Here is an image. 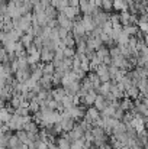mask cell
Returning a JSON list of instances; mask_svg holds the SVG:
<instances>
[{
    "instance_id": "6",
    "label": "cell",
    "mask_w": 148,
    "mask_h": 149,
    "mask_svg": "<svg viewBox=\"0 0 148 149\" xmlns=\"http://www.w3.org/2000/svg\"><path fill=\"white\" fill-rule=\"evenodd\" d=\"M61 126H62V129H64V133H68V132H71V130L76 127V120L71 119V117H65V116H62Z\"/></svg>"
},
{
    "instance_id": "22",
    "label": "cell",
    "mask_w": 148,
    "mask_h": 149,
    "mask_svg": "<svg viewBox=\"0 0 148 149\" xmlns=\"http://www.w3.org/2000/svg\"><path fill=\"white\" fill-rule=\"evenodd\" d=\"M81 88H84L86 91H92V90H95V86H93V83L90 81L89 77H86V78L83 80V83H81Z\"/></svg>"
},
{
    "instance_id": "12",
    "label": "cell",
    "mask_w": 148,
    "mask_h": 149,
    "mask_svg": "<svg viewBox=\"0 0 148 149\" xmlns=\"http://www.w3.org/2000/svg\"><path fill=\"white\" fill-rule=\"evenodd\" d=\"M116 106H109L106 107L103 111H102V119H106V117H115V113H116Z\"/></svg>"
},
{
    "instance_id": "23",
    "label": "cell",
    "mask_w": 148,
    "mask_h": 149,
    "mask_svg": "<svg viewBox=\"0 0 148 149\" xmlns=\"http://www.w3.org/2000/svg\"><path fill=\"white\" fill-rule=\"evenodd\" d=\"M29 111H31V113H34V114L39 113V111H41V104H39L36 100L31 101V104H29Z\"/></svg>"
},
{
    "instance_id": "24",
    "label": "cell",
    "mask_w": 148,
    "mask_h": 149,
    "mask_svg": "<svg viewBox=\"0 0 148 149\" xmlns=\"http://www.w3.org/2000/svg\"><path fill=\"white\" fill-rule=\"evenodd\" d=\"M18 64H19V70L28 68V67H29V62H28V56H20V58H18Z\"/></svg>"
},
{
    "instance_id": "28",
    "label": "cell",
    "mask_w": 148,
    "mask_h": 149,
    "mask_svg": "<svg viewBox=\"0 0 148 149\" xmlns=\"http://www.w3.org/2000/svg\"><path fill=\"white\" fill-rule=\"evenodd\" d=\"M123 116H125V111H123L121 107H118V109H116V113H115V119H118V120H121V122H122Z\"/></svg>"
},
{
    "instance_id": "11",
    "label": "cell",
    "mask_w": 148,
    "mask_h": 149,
    "mask_svg": "<svg viewBox=\"0 0 148 149\" xmlns=\"http://www.w3.org/2000/svg\"><path fill=\"white\" fill-rule=\"evenodd\" d=\"M58 13H60V12H58L54 6H51V4L45 7V15H47L48 20H54V19H57V17H58Z\"/></svg>"
},
{
    "instance_id": "10",
    "label": "cell",
    "mask_w": 148,
    "mask_h": 149,
    "mask_svg": "<svg viewBox=\"0 0 148 149\" xmlns=\"http://www.w3.org/2000/svg\"><path fill=\"white\" fill-rule=\"evenodd\" d=\"M119 107L126 113V111H132L134 109H135V103L132 101V99H123L122 101H121V104H119Z\"/></svg>"
},
{
    "instance_id": "31",
    "label": "cell",
    "mask_w": 148,
    "mask_h": 149,
    "mask_svg": "<svg viewBox=\"0 0 148 149\" xmlns=\"http://www.w3.org/2000/svg\"><path fill=\"white\" fill-rule=\"evenodd\" d=\"M71 7H80V0H68Z\"/></svg>"
},
{
    "instance_id": "5",
    "label": "cell",
    "mask_w": 148,
    "mask_h": 149,
    "mask_svg": "<svg viewBox=\"0 0 148 149\" xmlns=\"http://www.w3.org/2000/svg\"><path fill=\"white\" fill-rule=\"evenodd\" d=\"M73 35L74 38L76 36H86L87 32H86V28H84V23L83 20H76L74 22V29H73Z\"/></svg>"
},
{
    "instance_id": "9",
    "label": "cell",
    "mask_w": 148,
    "mask_h": 149,
    "mask_svg": "<svg viewBox=\"0 0 148 149\" xmlns=\"http://www.w3.org/2000/svg\"><path fill=\"white\" fill-rule=\"evenodd\" d=\"M97 91L96 90H92V91H89L87 93V96H86V99L83 101V104H86L87 107H92V106H95V101L97 99Z\"/></svg>"
},
{
    "instance_id": "18",
    "label": "cell",
    "mask_w": 148,
    "mask_h": 149,
    "mask_svg": "<svg viewBox=\"0 0 148 149\" xmlns=\"http://www.w3.org/2000/svg\"><path fill=\"white\" fill-rule=\"evenodd\" d=\"M121 15V23L123 25V26H128V25H131V13L129 12H121L119 13Z\"/></svg>"
},
{
    "instance_id": "19",
    "label": "cell",
    "mask_w": 148,
    "mask_h": 149,
    "mask_svg": "<svg viewBox=\"0 0 148 149\" xmlns=\"http://www.w3.org/2000/svg\"><path fill=\"white\" fill-rule=\"evenodd\" d=\"M123 31H125L129 36H137V35H138V32H140V28H138V26L128 25V26H123Z\"/></svg>"
},
{
    "instance_id": "25",
    "label": "cell",
    "mask_w": 148,
    "mask_h": 149,
    "mask_svg": "<svg viewBox=\"0 0 148 149\" xmlns=\"http://www.w3.org/2000/svg\"><path fill=\"white\" fill-rule=\"evenodd\" d=\"M102 9L105 12H109L113 9V0H103V4H102Z\"/></svg>"
},
{
    "instance_id": "29",
    "label": "cell",
    "mask_w": 148,
    "mask_h": 149,
    "mask_svg": "<svg viewBox=\"0 0 148 149\" xmlns=\"http://www.w3.org/2000/svg\"><path fill=\"white\" fill-rule=\"evenodd\" d=\"M138 28H140V31H141L144 35H148V23H145V22H140Z\"/></svg>"
},
{
    "instance_id": "14",
    "label": "cell",
    "mask_w": 148,
    "mask_h": 149,
    "mask_svg": "<svg viewBox=\"0 0 148 149\" xmlns=\"http://www.w3.org/2000/svg\"><path fill=\"white\" fill-rule=\"evenodd\" d=\"M34 41H35V36L28 35V33H25V35L22 36V39H20V42L25 45V48H26V49H28L29 47H32V45H34Z\"/></svg>"
},
{
    "instance_id": "7",
    "label": "cell",
    "mask_w": 148,
    "mask_h": 149,
    "mask_svg": "<svg viewBox=\"0 0 148 149\" xmlns=\"http://www.w3.org/2000/svg\"><path fill=\"white\" fill-rule=\"evenodd\" d=\"M51 94H52V99L55 100V101H60V103H61V101L64 100V97L67 96V91H65L64 87H58V88L52 90Z\"/></svg>"
},
{
    "instance_id": "15",
    "label": "cell",
    "mask_w": 148,
    "mask_h": 149,
    "mask_svg": "<svg viewBox=\"0 0 148 149\" xmlns=\"http://www.w3.org/2000/svg\"><path fill=\"white\" fill-rule=\"evenodd\" d=\"M89 78H90V81L93 83V86H95V90L97 91L99 87L102 86V80L99 78V75L96 74V72H89V75H87Z\"/></svg>"
},
{
    "instance_id": "32",
    "label": "cell",
    "mask_w": 148,
    "mask_h": 149,
    "mask_svg": "<svg viewBox=\"0 0 148 149\" xmlns=\"http://www.w3.org/2000/svg\"><path fill=\"white\" fill-rule=\"evenodd\" d=\"M48 149H60V148H58V145H57V143H49Z\"/></svg>"
},
{
    "instance_id": "30",
    "label": "cell",
    "mask_w": 148,
    "mask_h": 149,
    "mask_svg": "<svg viewBox=\"0 0 148 149\" xmlns=\"http://www.w3.org/2000/svg\"><path fill=\"white\" fill-rule=\"evenodd\" d=\"M58 33H60V39L62 41V39H65V38L68 36L70 32H68L67 29H64V28H60V29H58Z\"/></svg>"
},
{
    "instance_id": "1",
    "label": "cell",
    "mask_w": 148,
    "mask_h": 149,
    "mask_svg": "<svg viewBox=\"0 0 148 149\" xmlns=\"http://www.w3.org/2000/svg\"><path fill=\"white\" fill-rule=\"evenodd\" d=\"M57 20H58V23H60V28H64V29H67L68 32H73V29H74V20H70L64 13H58Z\"/></svg>"
},
{
    "instance_id": "17",
    "label": "cell",
    "mask_w": 148,
    "mask_h": 149,
    "mask_svg": "<svg viewBox=\"0 0 148 149\" xmlns=\"http://www.w3.org/2000/svg\"><path fill=\"white\" fill-rule=\"evenodd\" d=\"M57 145H58V148H60V149H71V142H70V141H67L64 136L58 138Z\"/></svg>"
},
{
    "instance_id": "2",
    "label": "cell",
    "mask_w": 148,
    "mask_h": 149,
    "mask_svg": "<svg viewBox=\"0 0 148 149\" xmlns=\"http://www.w3.org/2000/svg\"><path fill=\"white\" fill-rule=\"evenodd\" d=\"M96 74L99 75V78L102 80V83H109V81H112V78H110V72H109V65H105V64L99 65Z\"/></svg>"
},
{
    "instance_id": "4",
    "label": "cell",
    "mask_w": 148,
    "mask_h": 149,
    "mask_svg": "<svg viewBox=\"0 0 148 149\" xmlns=\"http://www.w3.org/2000/svg\"><path fill=\"white\" fill-rule=\"evenodd\" d=\"M54 58H55V51L54 49H49V48H45V47L41 49V61L42 62L49 64V62L54 61Z\"/></svg>"
},
{
    "instance_id": "34",
    "label": "cell",
    "mask_w": 148,
    "mask_h": 149,
    "mask_svg": "<svg viewBox=\"0 0 148 149\" xmlns=\"http://www.w3.org/2000/svg\"><path fill=\"white\" fill-rule=\"evenodd\" d=\"M142 101H144V103H145V104L148 106V96H144V99H142Z\"/></svg>"
},
{
    "instance_id": "8",
    "label": "cell",
    "mask_w": 148,
    "mask_h": 149,
    "mask_svg": "<svg viewBox=\"0 0 148 149\" xmlns=\"http://www.w3.org/2000/svg\"><path fill=\"white\" fill-rule=\"evenodd\" d=\"M109 106H110V104H109V101L106 100V97L99 94L97 99H96V101H95V107L99 111H103V110H105L106 107H109Z\"/></svg>"
},
{
    "instance_id": "13",
    "label": "cell",
    "mask_w": 148,
    "mask_h": 149,
    "mask_svg": "<svg viewBox=\"0 0 148 149\" xmlns=\"http://www.w3.org/2000/svg\"><path fill=\"white\" fill-rule=\"evenodd\" d=\"M110 88H112V83L109 81V83H102V86L99 87L97 93L100 96H107L109 93H110Z\"/></svg>"
},
{
    "instance_id": "21",
    "label": "cell",
    "mask_w": 148,
    "mask_h": 149,
    "mask_svg": "<svg viewBox=\"0 0 148 149\" xmlns=\"http://www.w3.org/2000/svg\"><path fill=\"white\" fill-rule=\"evenodd\" d=\"M23 130H26L28 133H39V130H38V125L32 120L31 123H28L26 126H25V129Z\"/></svg>"
},
{
    "instance_id": "26",
    "label": "cell",
    "mask_w": 148,
    "mask_h": 149,
    "mask_svg": "<svg viewBox=\"0 0 148 149\" xmlns=\"http://www.w3.org/2000/svg\"><path fill=\"white\" fill-rule=\"evenodd\" d=\"M109 51H110V56L112 58H116V56H119V55H122L121 54V48L116 45V47H112V48H109Z\"/></svg>"
},
{
    "instance_id": "33",
    "label": "cell",
    "mask_w": 148,
    "mask_h": 149,
    "mask_svg": "<svg viewBox=\"0 0 148 149\" xmlns=\"http://www.w3.org/2000/svg\"><path fill=\"white\" fill-rule=\"evenodd\" d=\"M144 42H145V45L148 47V35H144Z\"/></svg>"
},
{
    "instance_id": "20",
    "label": "cell",
    "mask_w": 148,
    "mask_h": 149,
    "mask_svg": "<svg viewBox=\"0 0 148 149\" xmlns=\"http://www.w3.org/2000/svg\"><path fill=\"white\" fill-rule=\"evenodd\" d=\"M20 145L22 143H20L18 135H12V138L9 139V149H15V148H18V146H20Z\"/></svg>"
},
{
    "instance_id": "27",
    "label": "cell",
    "mask_w": 148,
    "mask_h": 149,
    "mask_svg": "<svg viewBox=\"0 0 148 149\" xmlns=\"http://www.w3.org/2000/svg\"><path fill=\"white\" fill-rule=\"evenodd\" d=\"M110 22L112 25H119L121 23V15H116V13H110Z\"/></svg>"
},
{
    "instance_id": "16",
    "label": "cell",
    "mask_w": 148,
    "mask_h": 149,
    "mask_svg": "<svg viewBox=\"0 0 148 149\" xmlns=\"http://www.w3.org/2000/svg\"><path fill=\"white\" fill-rule=\"evenodd\" d=\"M137 87L140 88V91H141V94H144V96H148V78H142L138 84H137Z\"/></svg>"
},
{
    "instance_id": "3",
    "label": "cell",
    "mask_w": 148,
    "mask_h": 149,
    "mask_svg": "<svg viewBox=\"0 0 148 149\" xmlns=\"http://www.w3.org/2000/svg\"><path fill=\"white\" fill-rule=\"evenodd\" d=\"M16 80L19 81V83H26L31 77H32V68H23V70H19L16 74Z\"/></svg>"
}]
</instances>
